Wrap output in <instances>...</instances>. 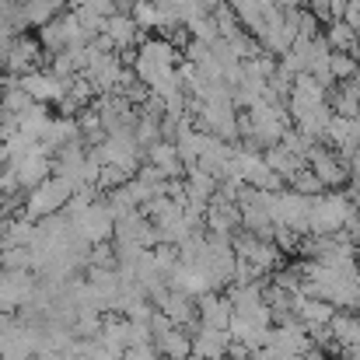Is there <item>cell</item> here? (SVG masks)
<instances>
[{"instance_id": "6da1fadb", "label": "cell", "mask_w": 360, "mask_h": 360, "mask_svg": "<svg viewBox=\"0 0 360 360\" xmlns=\"http://www.w3.org/2000/svg\"><path fill=\"white\" fill-rule=\"evenodd\" d=\"M182 63V53L168 42V39H143L140 46H136V60H133V74H136V81L140 84H154V81H161V77H168V74H175V67Z\"/></svg>"}, {"instance_id": "7a4b0ae2", "label": "cell", "mask_w": 360, "mask_h": 360, "mask_svg": "<svg viewBox=\"0 0 360 360\" xmlns=\"http://www.w3.org/2000/svg\"><path fill=\"white\" fill-rule=\"evenodd\" d=\"M354 214L350 200L343 189H326L322 196L311 200L308 210V235H340L347 228V217Z\"/></svg>"}, {"instance_id": "3957f363", "label": "cell", "mask_w": 360, "mask_h": 360, "mask_svg": "<svg viewBox=\"0 0 360 360\" xmlns=\"http://www.w3.org/2000/svg\"><path fill=\"white\" fill-rule=\"evenodd\" d=\"M77 193V186L70 179H60V175H49L42 186H35L32 193H25V217L28 221H42V217H53L60 214L70 196Z\"/></svg>"}, {"instance_id": "277c9868", "label": "cell", "mask_w": 360, "mask_h": 360, "mask_svg": "<svg viewBox=\"0 0 360 360\" xmlns=\"http://www.w3.org/2000/svg\"><path fill=\"white\" fill-rule=\"evenodd\" d=\"M77 238L88 241V245H102V241H112V231H116V214L109 210L105 200H95L88 210H81L77 217H70Z\"/></svg>"}, {"instance_id": "5b68a950", "label": "cell", "mask_w": 360, "mask_h": 360, "mask_svg": "<svg viewBox=\"0 0 360 360\" xmlns=\"http://www.w3.org/2000/svg\"><path fill=\"white\" fill-rule=\"evenodd\" d=\"M42 46H39V39L35 35H14V42H11V53H7V60H4V70L7 74H14V77H21V74H32V70H39V63H42Z\"/></svg>"}, {"instance_id": "8992f818", "label": "cell", "mask_w": 360, "mask_h": 360, "mask_svg": "<svg viewBox=\"0 0 360 360\" xmlns=\"http://www.w3.org/2000/svg\"><path fill=\"white\" fill-rule=\"evenodd\" d=\"M18 88H21L32 102H39V105H56V102L67 95V81H60V77H53V74H46V70L21 74V77H18Z\"/></svg>"}, {"instance_id": "52a82bcc", "label": "cell", "mask_w": 360, "mask_h": 360, "mask_svg": "<svg viewBox=\"0 0 360 360\" xmlns=\"http://www.w3.org/2000/svg\"><path fill=\"white\" fill-rule=\"evenodd\" d=\"M228 329H210V326H193L189 329V347H193V360H224L228 354Z\"/></svg>"}, {"instance_id": "ba28073f", "label": "cell", "mask_w": 360, "mask_h": 360, "mask_svg": "<svg viewBox=\"0 0 360 360\" xmlns=\"http://www.w3.org/2000/svg\"><path fill=\"white\" fill-rule=\"evenodd\" d=\"M11 172H14V179H18V189H21V193H32L35 186H42V182L53 175V158L32 150L28 158H21L18 165H11Z\"/></svg>"}, {"instance_id": "9c48e42d", "label": "cell", "mask_w": 360, "mask_h": 360, "mask_svg": "<svg viewBox=\"0 0 360 360\" xmlns=\"http://www.w3.org/2000/svg\"><path fill=\"white\" fill-rule=\"evenodd\" d=\"M231 315H235V311H231V301H228L224 294L210 290V294H200V297H196V322H200V326L228 329Z\"/></svg>"}, {"instance_id": "30bf717a", "label": "cell", "mask_w": 360, "mask_h": 360, "mask_svg": "<svg viewBox=\"0 0 360 360\" xmlns=\"http://www.w3.org/2000/svg\"><path fill=\"white\" fill-rule=\"evenodd\" d=\"M143 161L150 165V168H158L161 172V179H182V158H179V150H175V143L172 140H158L147 154H143Z\"/></svg>"}, {"instance_id": "8fae6325", "label": "cell", "mask_w": 360, "mask_h": 360, "mask_svg": "<svg viewBox=\"0 0 360 360\" xmlns=\"http://www.w3.org/2000/svg\"><path fill=\"white\" fill-rule=\"evenodd\" d=\"M329 336L333 343L347 354V350H357L360 347V315H350V311H336L333 322H329Z\"/></svg>"}, {"instance_id": "7c38bea8", "label": "cell", "mask_w": 360, "mask_h": 360, "mask_svg": "<svg viewBox=\"0 0 360 360\" xmlns=\"http://www.w3.org/2000/svg\"><path fill=\"white\" fill-rule=\"evenodd\" d=\"M49 122H53L49 105H39V102H32V105H28L21 116H18V133H21V136H28L32 143H39V140L46 136Z\"/></svg>"}, {"instance_id": "4fadbf2b", "label": "cell", "mask_w": 360, "mask_h": 360, "mask_svg": "<svg viewBox=\"0 0 360 360\" xmlns=\"http://www.w3.org/2000/svg\"><path fill=\"white\" fill-rule=\"evenodd\" d=\"M287 186H290L297 196H308V200H315V196H322V193H326V186H322V182H319V179H315L308 168H301V172H297V175H294Z\"/></svg>"}, {"instance_id": "5bb4252c", "label": "cell", "mask_w": 360, "mask_h": 360, "mask_svg": "<svg viewBox=\"0 0 360 360\" xmlns=\"http://www.w3.org/2000/svg\"><path fill=\"white\" fill-rule=\"evenodd\" d=\"M357 63H360V60L347 56V53H333V56H329V70H333V81H336V84L350 81V77L357 74Z\"/></svg>"}, {"instance_id": "9a60e30c", "label": "cell", "mask_w": 360, "mask_h": 360, "mask_svg": "<svg viewBox=\"0 0 360 360\" xmlns=\"http://www.w3.org/2000/svg\"><path fill=\"white\" fill-rule=\"evenodd\" d=\"M210 18H214V25H217V35L221 39H228V35H235L241 25H238V18H235V11L228 7V4H221V7H214L210 11Z\"/></svg>"}, {"instance_id": "2e32d148", "label": "cell", "mask_w": 360, "mask_h": 360, "mask_svg": "<svg viewBox=\"0 0 360 360\" xmlns=\"http://www.w3.org/2000/svg\"><path fill=\"white\" fill-rule=\"evenodd\" d=\"M319 35H322V25L315 21V14H311V11H301V18H297V35H294V39L311 42V39H319Z\"/></svg>"}, {"instance_id": "e0dca14e", "label": "cell", "mask_w": 360, "mask_h": 360, "mask_svg": "<svg viewBox=\"0 0 360 360\" xmlns=\"http://www.w3.org/2000/svg\"><path fill=\"white\" fill-rule=\"evenodd\" d=\"M343 193H347L350 207H354V210H360V172H354V175H350V182H347V189H343Z\"/></svg>"}, {"instance_id": "ac0fdd59", "label": "cell", "mask_w": 360, "mask_h": 360, "mask_svg": "<svg viewBox=\"0 0 360 360\" xmlns=\"http://www.w3.org/2000/svg\"><path fill=\"white\" fill-rule=\"evenodd\" d=\"M200 4H203L207 11H214V7H221V4H228V0H200Z\"/></svg>"}, {"instance_id": "d6986e66", "label": "cell", "mask_w": 360, "mask_h": 360, "mask_svg": "<svg viewBox=\"0 0 360 360\" xmlns=\"http://www.w3.org/2000/svg\"><path fill=\"white\" fill-rule=\"evenodd\" d=\"M350 84H354V88H357V91H360V63H357V74L350 77Z\"/></svg>"}, {"instance_id": "ffe728a7", "label": "cell", "mask_w": 360, "mask_h": 360, "mask_svg": "<svg viewBox=\"0 0 360 360\" xmlns=\"http://www.w3.org/2000/svg\"><path fill=\"white\" fill-rule=\"evenodd\" d=\"M81 4H84V0H67V7H70V11H77Z\"/></svg>"}, {"instance_id": "44dd1931", "label": "cell", "mask_w": 360, "mask_h": 360, "mask_svg": "<svg viewBox=\"0 0 360 360\" xmlns=\"http://www.w3.org/2000/svg\"><path fill=\"white\" fill-rule=\"evenodd\" d=\"M343 4H347V0H343Z\"/></svg>"}]
</instances>
